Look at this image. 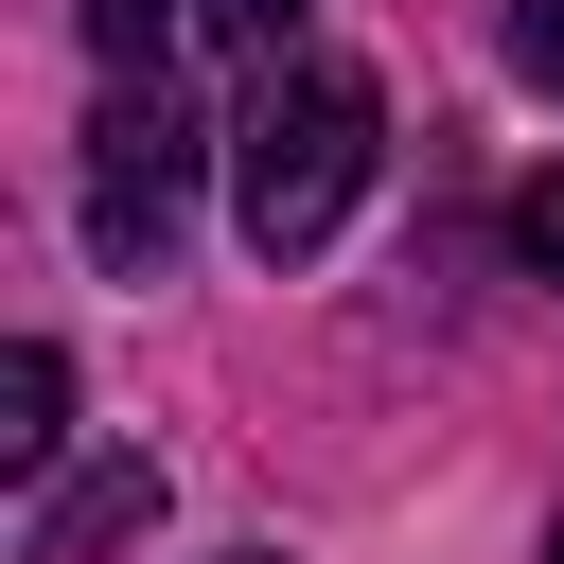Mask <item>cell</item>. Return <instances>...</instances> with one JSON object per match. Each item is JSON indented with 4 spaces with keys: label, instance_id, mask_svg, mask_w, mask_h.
Returning <instances> with one entry per match:
<instances>
[{
    "label": "cell",
    "instance_id": "cell-1",
    "mask_svg": "<svg viewBox=\"0 0 564 564\" xmlns=\"http://www.w3.org/2000/svg\"><path fill=\"white\" fill-rule=\"evenodd\" d=\"M370 141H388L370 70H352V53H282V70L247 88V123H229V212H247V247H264V264L335 247V212L370 194Z\"/></svg>",
    "mask_w": 564,
    "mask_h": 564
},
{
    "label": "cell",
    "instance_id": "cell-2",
    "mask_svg": "<svg viewBox=\"0 0 564 564\" xmlns=\"http://www.w3.org/2000/svg\"><path fill=\"white\" fill-rule=\"evenodd\" d=\"M194 159H212V123L176 106V70H106V123H88V247H106V282H159L176 264Z\"/></svg>",
    "mask_w": 564,
    "mask_h": 564
},
{
    "label": "cell",
    "instance_id": "cell-3",
    "mask_svg": "<svg viewBox=\"0 0 564 564\" xmlns=\"http://www.w3.org/2000/svg\"><path fill=\"white\" fill-rule=\"evenodd\" d=\"M141 529H159V458L123 441V458H88V476L35 494V546H18V564H123Z\"/></svg>",
    "mask_w": 564,
    "mask_h": 564
},
{
    "label": "cell",
    "instance_id": "cell-4",
    "mask_svg": "<svg viewBox=\"0 0 564 564\" xmlns=\"http://www.w3.org/2000/svg\"><path fill=\"white\" fill-rule=\"evenodd\" d=\"M53 458H70V352L18 335L0 352V476H53Z\"/></svg>",
    "mask_w": 564,
    "mask_h": 564
},
{
    "label": "cell",
    "instance_id": "cell-5",
    "mask_svg": "<svg viewBox=\"0 0 564 564\" xmlns=\"http://www.w3.org/2000/svg\"><path fill=\"white\" fill-rule=\"evenodd\" d=\"M176 18H194V0H88V53H106V70H159Z\"/></svg>",
    "mask_w": 564,
    "mask_h": 564
},
{
    "label": "cell",
    "instance_id": "cell-6",
    "mask_svg": "<svg viewBox=\"0 0 564 564\" xmlns=\"http://www.w3.org/2000/svg\"><path fill=\"white\" fill-rule=\"evenodd\" d=\"M194 18H212V35H229V53H247V70H282V53H300V18H317V0H194Z\"/></svg>",
    "mask_w": 564,
    "mask_h": 564
},
{
    "label": "cell",
    "instance_id": "cell-7",
    "mask_svg": "<svg viewBox=\"0 0 564 564\" xmlns=\"http://www.w3.org/2000/svg\"><path fill=\"white\" fill-rule=\"evenodd\" d=\"M511 264H529V282H564V159L511 194Z\"/></svg>",
    "mask_w": 564,
    "mask_h": 564
},
{
    "label": "cell",
    "instance_id": "cell-8",
    "mask_svg": "<svg viewBox=\"0 0 564 564\" xmlns=\"http://www.w3.org/2000/svg\"><path fill=\"white\" fill-rule=\"evenodd\" d=\"M511 70H529V88H564V0H529V18H511Z\"/></svg>",
    "mask_w": 564,
    "mask_h": 564
},
{
    "label": "cell",
    "instance_id": "cell-9",
    "mask_svg": "<svg viewBox=\"0 0 564 564\" xmlns=\"http://www.w3.org/2000/svg\"><path fill=\"white\" fill-rule=\"evenodd\" d=\"M546 564H564V511H546Z\"/></svg>",
    "mask_w": 564,
    "mask_h": 564
}]
</instances>
